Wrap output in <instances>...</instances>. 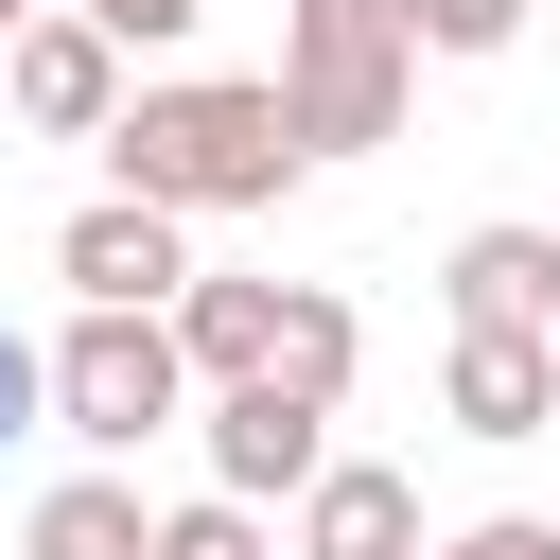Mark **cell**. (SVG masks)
Listing matches in <instances>:
<instances>
[{
	"label": "cell",
	"mask_w": 560,
	"mask_h": 560,
	"mask_svg": "<svg viewBox=\"0 0 560 560\" xmlns=\"http://www.w3.org/2000/svg\"><path fill=\"white\" fill-rule=\"evenodd\" d=\"M315 175V140H298V105H280V70L262 88H228V70H175V88H122V122H105V192H140V210H280Z\"/></svg>",
	"instance_id": "obj_1"
},
{
	"label": "cell",
	"mask_w": 560,
	"mask_h": 560,
	"mask_svg": "<svg viewBox=\"0 0 560 560\" xmlns=\"http://www.w3.org/2000/svg\"><path fill=\"white\" fill-rule=\"evenodd\" d=\"M402 88H420V18L402 0H280V105H298L315 158L402 140Z\"/></svg>",
	"instance_id": "obj_2"
},
{
	"label": "cell",
	"mask_w": 560,
	"mask_h": 560,
	"mask_svg": "<svg viewBox=\"0 0 560 560\" xmlns=\"http://www.w3.org/2000/svg\"><path fill=\"white\" fill-rule=\"evenodd\" d=\"M175 420H192V350H175V315H70V332H52V438L140 455V438H175Z\"/></svg>",
	"instance_id": "obj_3"
},
{
	"label": "cell",
	"mask_w": 560,
	"mask_h": 560,
	"mask_svg": "<svg viewBox=\"0 0 560 560\" xmlns=\"http://www.w3.org/2000/svg\"><path fill=\"white\" fill-rule=\"evenodd\" d=\"M52 280H70V315H175L192 298V228L140 210V192H88L52 228Z\"/></svg>",
	"instance_id": "obj_4"
},
{
	"label": "cell",
	"mask_w": 560,
	"mask_h": 560,
	"mask_svg": "<svg viewBox=\"0 0 560 560\" xmlns=\"http://www.w3.org/2000/svg\"><path fill=\"white\" fill-rule=\"evenodd\" d=\"M192 420H210V490L228 508H298L332 472V402H298V385H210Z\"/></svg>",
	"instance_id": "obj_5"
},
{
	"label": "cell",
	"mask_w": 560,
	"mask_h": 560,
	"mask_svg": "<svg viewBox=\"0 0 560 560\" xmlns=\"http://www.w3.org/2000/svg\"><path fill=\"white\" fill-rule=\"evenodd\" d=\"M0 105H18L35 140H105V122H122V35L52 0V18H35L18 52H0Z\"/></svg>",
	"instance_id": "obj_6"
},
{
	"label": "cell",
	"mask_w": 560,
	"mask_h": 560,
	"mask_svg": "<svg viewBox=\"0 0 560 560\" xmlns=\"http://www.w3.org/2000/svg\"><path fill=\"white\" fill-rule=\"evenodd\" d=\"M438 298H455V332H560V228H455Z\"/></svg>",
	"instance_id": "obj_7"
},
{
	"label": "cell",
	"mask_w": 560,
	"mask_h": 560,
	"mask_svg": "<svg viewBox=\"0 0 560 560\" xmlns=\"http://www.w3.org/2000/svg\"><path fill=\"white\" fill-rule=\"evenodd\" d=\"M438 402H455V438H542L560 420V332H455Z\"/></svg>",
	"instance_id": "obj_8"
},
{
	"label": "cell",
	"mask_w": 560,
	"mask_h": 560,
	"mask_svg": "<svg viewBox=\"0 0 560 560\" xmlns=\"http://www.w3.org/2000/svg\"><path fill=\"white\" fill-rule=\"evenodd\" d=\"M298 560H420V472L332 455V472L298 490Z\"/></svg>",
	"instance_id": "obj_9"
},
{
	"label": "cell",
	"mask_w": 560,
	"mask_h": 560,
	"mask_svg": "<svg viewBox=\"0 0 560 560\" xmlns=\"http://www.w3.org/2000/svg\"><path fill=\"white\" fill-rule=\"evenodd\" d=\"M280 298H298V280H210V262H192V298H175L192 385H262V368H280Z\"/></svg>",
	"instance_id": "obj_10"
},
{
	"label": "cell",
	"mask_w": 560,
	"mask_h": 560,
	"mask_svg": "<svg viewBox=\"0 0 560 560\" xmlns=\"http://www.w3.org/2000/svg\"><path fill=\"white\" fill-rule=\"evenodd\" d=\"M18 560H158V508H140L122 472H70V490H35Z\"/></svg>",
	"instance_id": "obj_11"
},
{
	"label": "cell",
	"mask_w": 560,
	"mask_h": 560,
	"mask_svg": "<svg viewBox=\"0 0 560 560\" xmlns=\"http://www.w3.org/2000/svg\"><path fill=\"white\" fill-rule=\"evenodd\" d=\"M350 368H368V315H350L332 280H298V298H280V368H262V385H298V402H350Z\"/></svg>",
	"instance_id": "obj_12"
},
{
	"label": "cell",
	"mask_w": 560,
	"mask_h": 560,
	"mask_svg": "<svg viewBox=\"0 0 560 560\" xmlns=\"http://www.w3.org/2000/svg\"><path fill=\"white\" fill-rule=\"evenodd\" d=\"M158 560H262V508H228V490L210 508H158Z\"/></svg>",
	"instance_id": "obj_13"
},
{
	"label": "cell",
	"mask_w": 560,
	"mask_h": 560,
	"mask_svg": "<svg viewBox=\"0 0 560 560\" xmlns=\"http://www.w3.org/2000/svg\"><path fill=\"white\" fill-rule=\"evenodd\" d=\"M402 18H420V52H508L525 35V0H402Z\"/></svg>",
	"instance_id": "obj_14"
},
{
	"label": "cell",
	"mask_w": 560,
	"mask_h": 560,
	"mask_svg": "<svg viewBox=\"0 0 560 560\" xmlns=\"http://www.w3.org/2000/svg\"><path fill=\"white\" fill-rule=\"evenodd\" d=\"M420 560H560V525H542V508H490V525H455V542H420Z\"/></svg>",
	"instance_id": "obj_15"
},
{
	"label": "cell",
	"mask_w": 560,
	"mask_h": 560,
	"mask_svg": "<svg viewBox=\"0 0 560 560\" xmlns=\"http://www.w3.org/2000/svg\"><path fill=\"white\" fill-rule=\"evenodd\" d=\"M70 18H105V35H122V52H175V35H192V18H210V0H70Z\"/></svg>",
	"instance_id": "obj_16"
},
{
	"label": "cell",
	"mask_w": 560,
	"mask_h": 560,
	"mask_svg": "<svg viewBox=\"0 0 560 560\" xmlns=\"http://www.w3.org/2000/svg\"><path fill=\"white\" fill-rule=\"evenodd\" d=\"M35 420H52V350H18V332H0V438H35Z\"/></svg>",
	"instance_id": "obj_17"
},
{
	"label": "cell",
	"mask_w": 560,
	"mask_h": 560,
	"mask_svg": "<svg viewBox=\"0 0 560 560\" xmlns=\"http://www.w3.org/2000/svg\"><path fill=\"white\" fill-rule=\"evenodd\" d=\"M35 18H52V0H0V52H18V35H35Z\"/></svg>",
	"instance_id": "obj_18"
}]
</instances>
